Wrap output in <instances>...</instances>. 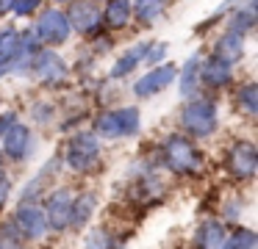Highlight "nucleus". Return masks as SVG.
Instances as JSON below:
<instances>
[{
    "mask_svg": "<svg viewBox=\"0 0 258 249\" xmlns=\"http://www.w3.org/2000/svg\"><path fill=\"white\" fill-rule=\"evenodd\" d=\"M180 127L195 138H206L217 130V103L208 97H197L183 105L180 111Z\"/></svg>",
    "mask_w": 258,
    "mask_h": 249,
    "instance_id": "nucleus-1",
    "label": "nucleus"
},
{
    "mask_svg": "<svg viewBox=\"0 0 258 249\" xmlns=\"http://www.w3.org/2000/svg\"><path fill=\"white\" fill-rule=\"evenodd\" d=\"M139 125H142V116H139V108H136V105L103 111L95 119V136H103V138L134 136V133H139Z\"/></svg>",
    "mask_w": 258,
    "mask_h": 249,
    "instance_id": "nucleus-2",
    "label": "nucleus"
},
{
    "mask_svg": "<svg viewBox=\"0 0 258 249\" xmlns=\"http://www.w3.org/2000/svg\"><path fill=\"white\" fill-rule=\"evenodd\" d=\"M164 160L178 175H195L203 169V155L186 136H169L164 141Z\"/></svg>",
    "mask_w": 258,
    "mask_h": 249,
    "instance_id": "nucleus-3",
    "label": "nucleus"
},
{
    "mask_svg": "<svg viewBox=\"0 0 258 249\" xmlns=\"http://www.w3.org/2000/svg\"><path fill=\"white\" fill-rule=\"evenodd\" d=\"M100 158V141L95 133H78L67 147V166L73 172H89Z\"/></svg>",
    "mask_w": 258,
    "mask_h": 249,
    "instance_id": "nucleus-4",
    "label": "nucleus"
},
{
    "mask_svg": "<svg viewBox=\"0 0 258 249\" xmlns=\"http://www.w3.org/2000/svg\"><path fill=\"white\" fill-rule=\"evenodd\" d=\"M28 72L36 77V80L42 83H50V86H56V83H64L70 75L67 64H64L61 55H56L53 50H36L34 55H31V64H28Z\"/></svg>",
    "mask_w": 258,
    "mask_h": 249,
    "instance_id": "nucleus-5",
    "label": "nucleus"
},
{
    "mask_svg": "<svg viewBox=\"0 0 258 249\" xmlns=\"http://www.w3.org/2000/svg\"><path fill=\"white\" fill-rule=\"evenodd\" d=\"M36 36H39L42 44H64L70 39V31H73V25H70L67 14L58 9H47L42 11L39 22H36Z\"/></svg>",
    "mask_w": 258,
    "mask_h": 249,
    "instance_id": "nucleus-6",
    "label": "nucleus"
},
{
    "mask_svg": "<svg viewBox=\"0 0 258 249\" xmlns=\"http://www.w3.org/2000/svg\"><path fill=\"white\" fill-rule=\"evenodd\" d=\"M42 210H45V219H47V230H56V232L67 230L70 219H73V194L67 188H58L47 197Z\"/></svg>",
    "mask_w": 258,
    "mask_h": 249,
    "instance_id": "nucleus-7",
    "label": "nucleus"
},
{
    "mask_svg": "<svg viewBox=\"0 0 258 249\" xmlns=\"http://www.w3.org/2000/svg\"><path fill=\"white\" fill-rule=\"evenodd\" d=\"M178 77V66L169 61V64H156L147 75H142L139 80L134 83V94L136 97H153V94H158V92H164V89L169 86V83Z\"/></svg>",
    "mask_w": 258,
    "mask_h": 249,
    "instance_id": "nucleus-8",
    "label": "nucleus"
},
{
    "mask_svg": "<svg viewBox=\"0 0 258 249\" xmlns=\"http://www.w3.org/2000/svg\"><path fill=\"white\" fill-rule=\"evenodd\" d=\"M14 224L20 227L23 238H31V241H36V238H42L47 232L45 210H42L36 202H28V199H23V202H20L17 213H14Z\"/></svg>",
    "mask_w": 258,
    "mask_h": 249,
    "instance_id": "nucleus-9",
    "label": "nucleus"
},
{
    "mask_svg": "<svg viewBox=\"0 0 258 249\" xmlns=\"http://www.w3.org/2000/svg\"><path fill=\"white\" fill-rule=\"evenodd\" d=\"M258 169V152L250 141H236L228 152V172L236 180H247Z\"/></svg>",
    "mask_w": 258,
    "mask_h": 249,
    "instance_id": "nucleus-10",
    "label": "nucleus"
},
{
    "mask_svg": "<svg viewBox=\"0 0 258 249\" xmlns=\"http://www.w3.org/2000/svg\"><path fill=\"white\" fill-rule=\"evenodd\" d=\"M67 20L75 31L89 33V36H97L103 25V14L92 0H81V3H73V9L67 11Z\"/></svg>",
    "mask_w": 258,
    "mask_h": 249,
    "instance_id": "nucleus-11",
    "label": "nucleus"
},
{
    "mask_svg": "<svg viewBox=\"0 0 258 249\" xmlns=\"http://www.w3.org/2000/svg\"><path fill=\"white\" fill-rule=\"evenodd\" d=\"M31 152V130L25 125L14 122L6 133H3V155L12 160H23Z\"/></svg>",
    "mask_w": 258,
    "mask_h": 249,
    "instance_id": "nucleus-12",
    "label": "nucleus"
},
{
    "mask_svg": "<svg viewBox=\"0 0 258 249\" xmlns=\"http://www.w3.org/2000/svg\"><path fill=\"white\" fill-rule=\"evenodd\" d=\"M230 77H233V64H228L225 58L219 55H211V58L200 61V80L211 89H219V86H228Z\"/></svg>",
    "mask_w": 258,
    "mask_h": 249,
    "instance_id": "nucleus-13",
    "label": "nucleus"
},
{
    "mask_svg": "<svg viewBox=\"0 0 258 249\" xmlns=\"http://www.w3.org/2000/svg\"><path fill=\"white\" fill-rule=\"evenodd\" d=\"M214 55L225 58L228 64H236V61L244 55V33L233 31V28H230L228 33H222L219 42H217V47H214Z\"/></svg>",
    "mask_w": 258,
    "mask_h": 249,
    "instance_id": "nucleus-14",
    "label": "nucleus"
},
{
    "mask_svg": "<svg viewBox=\"0 0 258 249\" xmlns=\"http://www.w3.org/2000/svg\"><path fill=\"white\" fill-rule=\"evenodd\" d=\"M100 14L108 28H125L134 17V11H131V0H106V9Z\"/></svg>",
    "mask_w": 258,
    "mask_h": 249,
    "instance_id": "nucleus-15",
    "label": "nucleus"
},
{
    "mask_svg": "<svg viewBox=\"0 0 258 249\" xmlns=\"http://www.w3.org/2000/svg\"><path fill=\"white\" fill-rule=\"evenodd\" d=\"M145 47H147V44L139 42V44H134V47L125 50V53L117 58V64L111 66V77H125V75H131V72H134L136 66L142 64V58H145Z\"/></svg>",
    "mask_w": 258,
    "mask_h": 249,
    "instance_id": "nucleus-16",
    "label": "nucleus"
},
{
    "mask_svg": "<svg viewBox=\"0 0 258 249\" xmlns=\"http://www.w3.org/2000/svg\"><path fill=\"white\" fill-rule=\"evenodd\" d=\"M225 235H228V232H225L222 221L208 219L200 224V230H197V235H195V243L197 246H206V249H214V246H222Z\"/></svg>",
    "mask_w": 258,
    "mask_h": 249,
    "instance_id": "nucleus-17",
    "label": "nucleus"
},
{
    "mask_svg": "<svg viewBox=\"0 0 258 249\" xmlns=\"http://www.w3.org/2000/svg\"><path fill=\"white\" fill-rule=\"evenodd\" d=\"M164 6L167 0H131V11L142 25H153L164 14Z\"/></svg>",
    "mask_w": 258,
    "mask_h": 249,
    "instance_id": "nucleus-18",
    "label": "nucleus"
},
{
    "mask_svg": "<svg viewBox=\"0 0 258 249\" xmlns=\"http://www.w3.org/2000/svg\"><path fill=\"white\" fill-rule=\"evenodd\" d=\"M23 55V33L17 28H6L0 33V58L3 61H14Z\"/></svg>",
    "mask_w": 258,
    "mask_h": 249,
    "instance_id": "nucleus-19",
    "label": "nucleus"
},
{
    "mask_svg": "<svg viewBox=\"0 0 258 249\" xmlns=\"http://www.w3.org/2000/svg\"><path fill=\"white\" fill-rule=\"evenodd\" d=\"M95 205H97L95 194H81L78 199H73V219H70V224L84 227L92 219V213H95Z\"/></svg>",
    "mask_w": 258,
    "mask_h": 249,
    "instance_id": "nucleus-20",
    "label": "nucleus"
},
{
    "mask_svg": "<svg viewBox=\"0 0 258 249\" xmlns=\"http://www.w3.org/2000/svg\"><path fill=\"white\" fill-rule=\"evenodd\" d=\"M178 86H180V94L183 97H189L191 92H195V86L200 83V55H191L189 61L183 64V69H180V77H178Z\"/></svg>",
    "mask_w": 258,
    "mask_h": 249,
    "instance_id": "nucleus-21",
    "label": "nucleus"
},
{
    "mask_svg": "<svg viewBox=\"0 0 258 249\" xmlns=\"http://www.w3.org/2000/svg\"><path fill=\"white\" fill-rule=\"evenodd\" d=\"M252 25H255V0H247L244 9H236L233 11V17H230V28H233V31L247 33Z\"/></svg>",
    "mask_w": 258,
    "mask_h": 249,
    "instance_id": "nucleus-22",
    "label": "nucleus"
},
{
    "mask_svg": "<svg viewBox=\"0 0 258 249\" xmlns=\"http://www.w3.org/2000/svg\"><path fill=\"white\" fill-rule=\"evenodd\" d=\"M236 103L244 114H258V86L255 83H244V86L236 92Z\"/></svg>",
    "mask_w": 258,
    "mask_h": 249,
    "instance_id": "nucleus-23",
    "label": "nucleus"
},
{
    "mask_svg": "<svg viewBox=\"0 0 258 249\" xmlns=\"http://www.w3.org/2000/svg\"><path fill=\"white\" fill-rule=\"evenodd\" d=\"M222 246H228V249H255L258 235L252 230H236V232H230V235H225Z\"/></svg>",
    "mask_w": 258,
    "mask_h": 249,
    "instance_id": "nucleus-24",
    "label": "nucleus"
},
{
    "mask_svg": "<svg viewBox=\"0 0 258 249\" xmlns=\"http://www.w3.org/2000/svg\"><path fill=\"white\" fill-rule=\"evenodd\" d=\"M20 243H23V232L14 224V219L3 221L0 224V249H12V246H20Z\"/></svg>",
    "mask_w": 258,
    "mask_h": 249,
    "instance_id": "nucleus-25",
    "label": "nucleus"
},
{
    "mask_svg": "<svg viewBox=\"0 0 258 249\" xmlns=\"http://www.w3.org/2000/svg\"><path fill=\"white\" fill-rule=\"evenodd\" d=\"M167 58V44L164 42H153V44H147L145 47V64L147 66H156V64H161V61Z\"/></svg>",
    "mask_w": 258,
    "mask_h": 249,
    "instance_id": "nucleus-26",
    "label": "nucleus"
},
{
    "mask_svg": "<svg viewBox=\"0 0 258 249\" xmlns=\"http://www.w3.org/2000/svg\"><path fill=\"white\" fill-rule=\"evenodd\" d=\"M39 6H42V0H14V9L12 11L17 17H31Z\"/></svg>",
    "mask_w": 258,
    "mask_h": 249,
    "instance_id": "nucleus-27",
    "label": "nucleus"
},
{
    "mask_svg": "<svg viewBox=\"0 0 258 249\" xmlns=\"http://www.w3.org/2000/svg\"><path fill=\"white\" fill-rule=\"evenodd\" d=\"M9 194H12V183H9V177L0 172V208L6 205V199H9Z\"/></svg>",
    "mask_w": 258,
    "mask_h": 249,
    "instance_id": "nucleus-28",
    "label": "nucleus"
},
{
    "mask_svg": "<svg viewBox=\"0 0 258 249\" xmlns=\"http://www.w3.org/2000/svg\"><path fill=\"white\" fill-rule=\"evenodd\" d=\"M14 122H17V114H14V111H6V114H0V136H3V133H6L9 127L14 125Z\"/></svg>",
    "mask_w": 258,
    "mask_h": 249,
    "instance_id": "nucleus-29",
    "label": "nucleus"
},
{
    "mask_svg": "<svg viewBox=\"0 0 258 249\" xmlns=\"http://www.w3.org/2000/svg\"><path fill=\"white\" fill-rule=\"evenodd\" d=\"M14 9V0H0V17H6Z\"/></svg>",
    "mask_w": 258,
    "mask_h": 249,
    "instance_id": "nucleus-30",
    "label": "nucleus"
},
{
    "mask_svg": "<svg viewBox=\"0 0 258 249\" xmlns=\"http://www.w3.org/2000/svg\"><path fill=\"white\" fill-rule=\"evenodd\" d=\"M6 72H9V61H3V58H0V77L6 75Z\"/></svg>",
    "mask_w": 258,
    "mask_h": 249,
    "instance_id": "nucleus-31",
    "label": "nucleus"
},
{
    "mask_svg": "<svg viewBox=\"0 0 258 249\" xmlns=\"http://www.w3.org/2000/svg\"><path fill=\"white\" fill-rule=\"evenodd\" d=\"M56 3H73V0H56Z\"/></svg>",
    "mask_w": 258,
    "mask_h": 249,
    "instance_id": "nucleus-32",
    "label": "nucleus"
}]
</instances>
